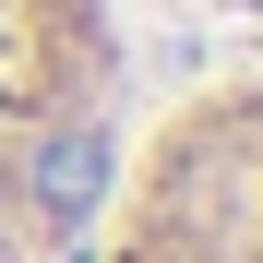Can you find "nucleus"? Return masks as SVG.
I'll return each mask as SVG.
<instances>
[{
    "label": "nucleus",
    "mask_w": 263,
    "mask_h": 263,
    "mask_svg": "<svg viewBox=\"0 0 263 263\" xmlns=\"http://www.w3.org/2000/svg\"><path fill=\"white\" fill-rule=\"evenodd\" d=\"M72 263H263V60L132 108V144Z\"/></svg>",
    "instance_id": "obj_1"
}]
</instances>
